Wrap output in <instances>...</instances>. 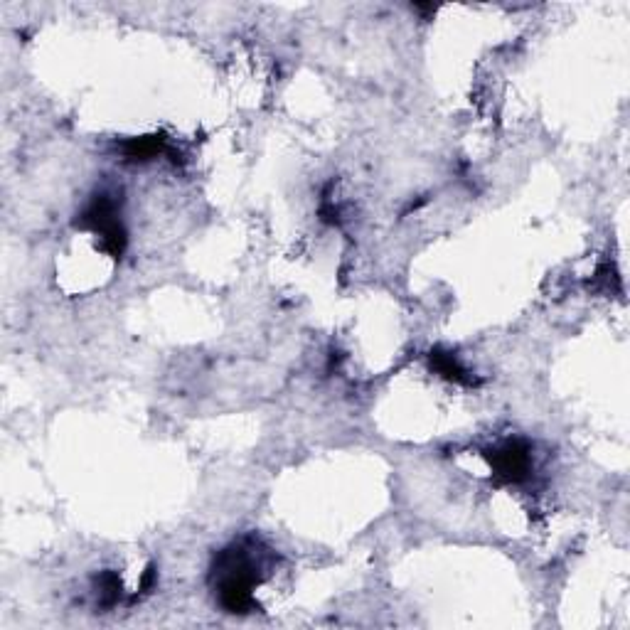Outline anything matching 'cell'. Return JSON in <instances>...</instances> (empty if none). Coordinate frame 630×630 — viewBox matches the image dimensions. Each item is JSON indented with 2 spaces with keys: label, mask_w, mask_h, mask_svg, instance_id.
I'll use <instances>...</instances> for the list:
<instances>
[{
  "label": "cell",
  "mask_w": 630,
  "mask_h": 630,
  "mask_svg": "<svg viewBox=\"0 0 630 630\" xmlns=\"http://www.w3.org/2000/svg\"><path fill=\"white\" fill-rule=\"evenodd\" d=\"M252 552L244 544L224 549L217 554L212 564V584H215L217 599L227 613H249L254 611V586L259 584Z\"/></svg>",
  "instance_id": "cell-1"
},
{
  "label": "cell",
  "mask_w": 630,
  "mask_h": 630,
  "mask_svg": "<svg viewBox=\"0 0 630 630\" xmlns=\"http://www.w3.org/2000/svg\"><path fill=\"white\" fill-rule=\"evenodd\" d=\"M77 227L92 229L94 234H99L101 249L109 256H114V259L124 256L128 237L124 224H121L119 207H116V200L109 192H99V195L92 197V202L79 215Z\"/></svg>",
  "instance_id": "cell-2"
},
{
  "label": "cell",
  "mask_w": 630,
  "mask_h": 630,
  "mask_svg": "<svg viewBox=\"0 0 630 630\" xmlns=\"http://www.w3.org/2000/svg\"><path fill=\"white\" fill-rule=\"evenodd\" d=\"M488 461L495 480L503 485L525 483L532 473V451L525 441H505L488 453Z\"/></svg>",
  "instance_id": "cell-3"
},
{
  "label": "cell",
  "mask_w": 630,
  "mask_h": 630,
  "mask_svg": "<svg viewBox=\"0 0 630 630\" xmlns=\"http://www.w3.org/2000/svg\"><path fill=\"white\" fill-rule=\"evenodd\" d=\"M429 362L441 377L451 379V382L466 384V387H473L475 384V377L461 365V362H458V357L453 355V352H446V350H441V347H436V350L429 352Z\"/></svg>",
  "instance_id": "cell-4"
},
{
  "label": "cell",
  "mask_w": 630,
  "mask_h": 630,
  "mask_svg": "<svg viewBox=\"0 0 630 630\" xmlns=\"http://www.w3.org/2000/svg\"><path fill=\"white\" fill-rule=\"evenodd\" d=\"M163 151H165V138L163 136L128 138L124 146H121L124 160H131V163H146V160H153L156 156H160Z\"/></svg>",
  "instance_id": "cell-5"
},
{
  "label": "cell",
  "mask_w": 630,
  "mask_h": 630,
  "mask_svg": "<svg viewBox=\"0 0 630 630\" xmlns=\"http://www.w3.org/2000/svg\"><path fill=\"white\" fill-rule=\"evenodd\" d=\"M99 586H101V603H104V606H116L121 599L119 576H116L114 571H106V574H101Z\"/></svg>",
  "instance_id": "cell-6"
}]
</instances>
